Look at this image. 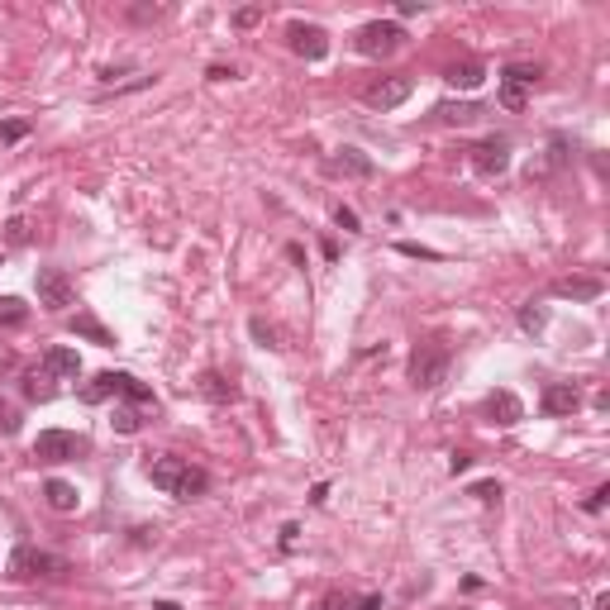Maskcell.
<instances>
[{
    "label": "cell",
    "instance_id": "35",
    "mask_svg": "<svg viewBox=\"0 0 610 610\" xmlns=\"http://www.w3.org/2000/svg\"><path fill=\"white\" fill-rule=\"evenodd\" d=\"M334 224H339V229H348V234H357V215H353L348 205H339V210H334Z\"/></svg>",
    "mask_w": 610,
    "mask_h": 610
},
{
    "label": "cell",
    "instance_id": "30",
    "mask_svg": "<svg viewBox=\"0 0 610 610\" xmlns=\"http://www.w3.org/2000/svg\"><path fill=\"white\" fill-rule=\"evenodd\" d=\"M25 134H29V124H25V119H5V124H0V143H19Z\"/></svg>",
    "mask_w": 610,
    "mask_h": 610
},
{
    "label": "cell",
    "instance_id": "9",
    "mask_svg": "<svg viewBox=\"0 0 610 610\" xmlns=\"http://www.w3.org/2000/svg\"><path fill=\"white\" fill-rule=\"evenodd\" d=\"M415 91V81L410 77H382V81H372V87L363 91V100L372 105V110H396V105H406Z\"/></svg>",
    "mask_w": 610,
    "mask_h": 610
},
{
    "label": "cell",
    "instance_id": "25",
    "mask_svg": "<svg viewBox=\"0 0 610 610\" xmlns=\"http://www.w3.org/2000/svg\"><path fill=\"white\" fill-rule=\"evenodd\" d=\"M520 329L524 334H543V329H549V310H543V305H524L520 310Z\"/></svg>",
    "mask_w": 610,
    "mask_h": 610
},
{
    "label": "cell",
    "instance_id": "28",
    "mask_svg": "<svg viewBox=\"0 0 610 610\" xmlns=\"http://www.w3.org/2000/svg\"><path fill=\"white\" fill-rule=\"evenodd\" d=\"M110 425H115L119 434H134V429H139V410H134V406H119Z\"/></svg>",
    "mask_w": 610,
    "mask_h": 610
},
{
    "label": "cell",
    "instance_id": "3",
    "mask_svg": "<svg viewBox=\"0 0 610 610\" xmlns=\"http://www.w3.org/2000/svg\"><path fill=\"white\" fill-rule=\"evenodd\" d=\"M449 377V348L444 344H419L410 353V387L415 391H434Z\"/></svg>",
    "mask_w": 610,
    "mask_h": 610
},
{
    "label": "cell",
    "instance_id": "23",
    "mask_svg": "<svg viewBox=\"0 0 610 610\" xmlns=\"http://www.w3.org/2000/svg\"><path fill=\"white\" fill-rule=\"evenodd\" d=\"M539 77H543L539 62H511V67L501 72V81H515V87H534Z\"/></svg>",
    "mask_w": 610,
    "mask_h": 610
},
{
    "label": "cell",
    "instance_id": "15",
    "mask_svg": "<svg viewBox=\"0 0 610 610\" xmlns=\"http://www.w3.org/2000/svg\"><path fill=\"white\" fill-rule=\"evenodd\" d=\"M601 291H605L601 277H558L553 282V296H563V301H596Z\"/></svg>",
    "mask_w": 610,
    "mask_h": 610
},
{
    "label": "cell",
    "instance_id": "27",
    "mask_svg": "<svg viewBox=\"0 0 610 610\" xmlns=\"http://www.w3.org/2000/svg\"><path fill=\"white\" fill-rule=\"evenodd\" d=\"M248 329H253V339H258L263 348H282V334L272 329V325L263 320V315H253V320H248Z\"/></svg>",
    "mask_w": 610,
    "mask_h": 610
},
{
    "label": "cell",
    "instance_id": "2",
    "mask_svg": "<svg viewBox=\"0 0 610 610\" xmlns=\"http://www.w3.org/2000/svg\"><path fill=\"white\" fill-rule=\"evenodd\" d=\"M62 573H67V558H57V553H44V549H34V543H19V549L10 553V563H5V577H10V582L62 577Z\"/></svg>",
    "mask_w": 610,
    "mask_h": 610
},
{
    "label": "cell",
    "instance_id": "7",
    "mask_svg": "<svg viewBox=\"0 0 610 610\" xmlns=\"http://www.w3.org/2000/svg\"><path fill=\"white\" fill-rule=\"evenodd\" d=\"M286 44H291V53H296V57H305V62H320V57L329 53V34H325L320 25H305V19H291V25H286Z\"/></svg>",
    "mask_w": 610,
    "mask_h": 610
},
{
    "label": "cell",
    "instance_id": "29",
    "mask_svg": "<svg viewBox=\"0 0 610 610\" xmlns=\"http://www.w3.org/2000/svg\"><path fill=\"white\" fill-rule=\"evenodd\" d=\"M472 496L481 501V506H501V481H477Z\"/></svg>",
    "mask_w": 610,
    "mask_h": 610
},
{
    "label": "cell",
    "instance_id": "31",
    "mask_svg": "<svg viewBox=\"0 0 610 610\" xmlns=\"http://www.w3.org/2000/svg\"><path fill=\"white\" fill-rule=\"evenodd\" d=\"M5 239H10V248H25L29 243V224L25 220H10L5 224Z\"/></svg>",
    "mask_w": 610,
    "mask_h": 610
},
{
    "label": "cell",
    "instance_id": "36",
    "mask_svg": "<svg viewBox=\"0 0 610 610\" xmlns=\"http://www.w3.org/2000/svg\"><path fill=\"white\" fill-rule=\"evenodd\" d=\"M396 248H401V253H406V258H439V253H434V248H419V243H396Z\"/></svg>",
    "mask_w": 610,
    "mask_h": 610
},
{
    "label": "cell",
    "instance_id": "4",
    "mask_svg": "<svg viewBox=\"0 0 610 610\" xmlns=\"http://www.w3.org/2000/svg\"><path fill=\"white\" fill-rule=\"evenodd\" d=\"M353 44H357V53H363V57H391L396 48L406 44V29L396 25V19H372V25L357 29Z\"/></svg>",
    "mask_w": 610,
    "mask_h": 610
},
{
    "label": "cell",
    "instance_id": "10",
    "mask_svg": "<svg viewBox=\"0 0 610 610\" xmlns=\"http://www.w3.org/2000/svg\"><path fill=\"white\" fill-rule=\"evenodd\" d=\"M577 406H582V391H577L573 382H549V387H543V396H539V410L553 415V419L573 415Z\"/></svg>",
    "mask_w": 610,
    "mask_h": 610
},
{
    "label": "cell",
    "instance_id": "33",
    "mask_svg": "<svg viewBox=\"0 0 610 610\" xmlns=\"http://www.w3.org/2000/svg\"><path fill=\"white\" fill-rule=\"evenodd\" d=\"M0 434H19V410L0 401Z\"/></svg>",
    "mask_w": 610,
    "mask_h": 610
},
{
    "label": "cell",
    "instance_id": "8",
    "mask_svg": "<svg viewBox=\"0 0 610 610\" xmlns=\"http://www.w3.org/2000/svg\"><path fill=\"white\" fill-rule=\"evenodd\" d=\"M34 291H38V305H44V310H67L72 296H77L72 282H67V272H57V267H38Z\"/></svg>",
    "mask_w": 610,
    "mask_h": 610
},
{
    "label": "cell",
    "instance_id": "40",
    "mask_svg": "<svg viewBox=\"0 0 610 610\" xmlns=\"http://www.w3.org/2000/svg\"><path fill=\"white\" fill-rule=\"evenodd\" d=\"M396 10H401V15H425V0H401Z\"/></svg>",
    "mask_w": 610,
    "mask_h": 610
},
{
    "label": "cell",
    "instance_id": "34",
    "mask_svg": "<svg viewBox=\"0 0 610 610\" xmlns=\"http://www.w3.org/2000/svg\"><path fill=\"white\" fill-rule=\"evenodd\" d=\"M258 19H263V10H258V5H243V10L234 15V25H239V29H253Z\"/></svg>",
    "mask_w": 610,
    "mask_h": 610
},
{
    "label": "cell",
    "instance_id": "5",
    "mask_svg": "<svg viewBox=\"0 0 610 610\" xmlns=\"http://www.w3.org/2000/svg\"><path fill=\"white\" fill-rule=\"evenodd\" d=\"M87 453V439L72 434V429H44L34 439V458L38 462H67V458H81Z\"/></svg>",
    "mask_w": 610,
    "mask_h": 610
},
{
    "label": "cell",
    "instance_id": "11",
    "mask_svg": "<svg viewBox=\"0 0 610 610\" xmlns=\"http://www.w3.org/2000/svg\"><path fill=\"white\" fill-rule=\"evenodd\" d=\"M329 172L334 177H357V181H372L377 177V162L367 153H357V149H339L329 158Z\"/></svg>",
    "mask_w": 610,
    "mask_h": 610
},
{
    "label": "cell",
    "instance_id": "18",
    "mask_svg": "<svg viewBox=\"0 0 610 610\" xmlns=\"http://www.w3.org/2000/svg\"><path fill=\"white\" fill-rule=\"evenodd\" d=\"M44 496H48V506H53L57 515H72V511L81 506V496H77V487H72V481H62V477L44 481Z\"/></svg>",
    "mask_w": 610,
    "mask_h": 610
},
{
    "label": "cell",
    "instance_id": "16",
    "mask_svg": "<svg viewBox=\"0 0 610 610\" xmlns=\"http://www.w3.org/2000/svg\"><path fill=\"white\" fill-rule=\"evenodd\" d=\"M67 329L77 334V339H87V344H100V348H115V334H110V329H105V325L96 320V315H87V310H81V315H72V320H67Z\"/></svg>",
    "mask_w": 610,
    "mask_h": 610
},
{
    "label": "cell",
    "instance_id": "22",
    "mask_svg": "<svg viewBox=\"0 0 610 610\" xmlns=\"http://www.w3.org/2000/svg\"><path fill=\"white\" fill-rule=\"evenodd\" d=\"M119 396H129L134 406H158L153 401V387H143L139 377H129V372H119Z\"/></svg>",
    "mask_w": 610,
    "mask_h": 610
},
{
    "label": "cell",
    "instance_id": "17",
    "mask_svg": "<svg viewBox=\"0 0 610 610\" xmlns=\"http://www.w3.org/2000/svg\"><path fill=\"white\" fill-rule=\"evenodd\" d=\"M444 81L453 91H477L487 81V67L481 62H453V67H444Z\"/></svg>",
    "mask_w": 610,
    "mask_h": 610
},
{
    "label": "cell",
    "instance_id": "37",
    "mask_svg": "<svg viewBox=\"0 0 610 610\" xmlns=\"http://www.w3.org/2000/svg\"><path fill=\"white\" fill-rule=\"evenodd\" d=\"M468 468H472V453H453V458H449V472H453V477L468 472Z\"/></svg>",
    "mask_w": 610,
    "mask_h": 610
},
{
    "label": "cell",
    "instance_id": "24",
    "mask_svg": "<svg viewBox=\"0 0 610 610\" xmlns=\"http://www.w3.org/2000/svg\"><path fill=\"white\" fill-rule=\"evenodd\" d=\"M29 320V305L19 296H0V325H25Z\"/></svg>",
    "mask_w": 610,
    "mask_h": 610
},
{
    "label": "cell",
    "instance_id": "39",
    "mask_svg": "<svg viewBox=\"0 0 610 610\" xmlns=\"http://www.w3.org/2000/svg\"><path fill=\"white\" fill-rule=\"evenodd\" d=\"M239 67H210V81H234Z\"/></svg>",
    "mask_w": 610,
    "mask_h": 610
},
{
    "label": "cell",
    "instance_id": "6",
    "mask_svg": "<svg viewBox=\"0 0 610 610\" xmlns=\"http://www.w3.org/2000/svg\"><path fill=\"white\" fill-rule=\"evenodd\" d=\"M472 167H477V177H501L511 167V139H501V134H491V139H481V143H472Z\"/></svg>",
    "mask_w": 610,
    "mask_h": 610
},
{
    "label": "cell",
    "instance_id": "41",
    "mask_svg": "<svg viewBox=\"0 0 610 610\" xmlns=\"http://www.w3.org/2000/svg\"><path fill=\"white\" fill-rule=\"evenodd\" d=\"M348 610H382V596H363V601L348 605Z\"/></svg>",
    "mask_w": 610,
    "mask_h": 610
},
{
    "label": "cell",
    "instance_id": "21",
    "mask_svg": "<svg viewBox=\"0 0 610 610\" xmlns=\"http://www.w3.org/2000/svg\"><path fill=\"white\" fill-rule=\"evenodd\" d=\"M25 396H29V401H53V396H57V387H53V377H48L44 367H34V372H25Z\"/></svg>",
    "mask_w": 610,
    "mask_h": 610
},
{
    "label": "cell",
    "instance_id": "14",
    "mask_svg": "<svg viewBox=\"0 0 610 610\" xmlns=\"http://www.w3.org/2000/svg\"><path fill=\"white\" fill-rule=\"evenodd\" d=\"M487 415H491V425L511 429V425H520V419H524V406H520L515 391H491L487 396Z\"/></svg>",
    "mask_w": 610,
    "mask_h": 610
},
{
    "label": "cell",
    "instance_id": "13",
    "mask_svg": "<svg viewBox=\"0 0 610 610\" xmlns=\"http://www.w3.org/2000/svg\"><path fill=\"white\" fill-rule=\"evenodd\" d=\"M196 391L205 396L210 406H234V401H239V387L229 382L224 372H201V377H196Z\"/></svg>",
    "mask_w": 610,
    "mask_h": 610
},
{
    "label": "cell",
    "instance_id": "26",
    "mask_svg": "<svg viewBox=\"0 0 610 610\" xmlns=\"http://www.w3.org/2000/svg\"><path fill=\"white\" fill-rule=\"evenodd\" d=\"M501 105H506V110H524V105H530V87H515V81H501Z\"/></svg>",
    "mask_w": 610,
    "mask_h": 610
},
{
    "label": "cell",
    "instance_id": "19",
    "mask_svg": "<svg viewBox=\"0 0 610 610\" xmlns=\"http://www.w3.org/2000/svg\"><path fill=\"white\" fill-rule=\"evenodd\" d=\"M110 396H119V372H96L87 387H81V401L87 406H100V401H110Z\"/></svg>",
    "mask_w": 610,
    "mask_h": 610
},
{
    "label": "cell",
    "instance_id": "38",
    "mask_svg": "<svg viewBox=\"0 0 610 610\" xmlns=\"http://www.w3.org/2000/svg\"><path fill=\"white\" fill-rule=\"evenodd\" d=\"M320 610H348V596H339V592H329V596L320 601Z\"/></svg>",
    "mask_w": 610,
    "mask_h": 610
},
{
    "label": "cell",
    "instance_id": "20",
    "mask_svg": "<svg viewBox=\"0 0 610 610\" xmlns=\"http://www.w3.org/2000/svg\"><path fill=\"white\" fill-rule=\"evenodd\" d=\"M434 115L444 124H472L481 115V105L477 100H444V105H434Z\"/></svg>",
    "mask_w": 610,
    "mask_h": 610
},
{
    "label": "cell",
    "instance_id": "32",
    "mask_svg": "<svg viewBox=\"0 0 610 610\" xmlns=\"http://www.w3.org/2000/svg\"><path fill=\"white\" fill-rule=\"evenodd\" d=\"M605 501H610V487H596L592 496L582 501V511H586V515H601V511H605Z\"/></svg>",
    "mask_w": 610,
    "mask_h": 610
},
{
    "label": "cell",
    "instance_id": "12",
    "mask_svg": "<svg viewBox=\"0 0 610 610\" xmlns=\"http://www.w3.org/2000/svg\"><path fill=\"white\" fill-rule=\"evenodd\" d=\"M38 367H44L48 377H62V382H77V377H81V357H77V348H67V344H53Z\"/></svg>",
    "mask_w": 610,
    "mask_h": 610
},
{
    "label": "cell",
    "instance_id": "42",
    "mask_svg": "<svg viewBox=\"0 0 610 610\" xmlns=\"http://www.w3.org/2000/svg\"><path fill=\"white\" fill-rule=\"evenodd\" d=\"M153 610H181V605H177V601H158Z\"/></svg>",
    "mask_w": 610,
    "mask_h": 610
},
{
    "label": "cell",
    "instance_id": "1",
    "mask_svg": "<svg viewBox=\"0 0 610 610\" xmlns=\"http://www.w3.org/2000/svg\"><path fill=\"white\" fill-rule=\"evenodd\" d=\"M149 481L158 491H167V496H177V501H196V496H205L210 491V472L205 468H191L186 458H172V453H162V458H149Z\"/></svg>",
    "mask_w": 610,
    "mask_h": 610
}]
</instances>
